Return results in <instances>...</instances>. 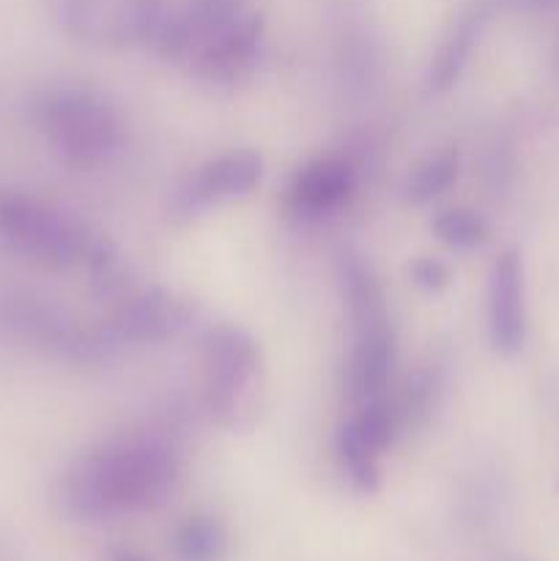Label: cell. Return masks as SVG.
<instances>
[{"label":"cell","mask_w":559,"mask_h":561,"mask_svg":"<svg viewBox=\"0 0 559 561\" xmlns=\"http://www.w3.org/2000/svg\"><path fill=\"white\" fill-rule=\"evenodd\" d=\"M181 474L175 444L159 431H129L99 442L58 482L60 513L85 524L159 507Z\"/></svg>","instance_id":"1"},{"label":"cell","mask_w":559,"mask_h":561,"mask_svg":"<svg viewBox=\"0 0 559 561\" xmlns=\"http://www.w3.org/2000/svg\"><path fill=\"white\" fill-rule=\"evenodd\" d=\"M263 25L233 0H197L170 11L153 47L208 85H236L261 58Z\"/></svg>","instance_id":"2"},{"label":"cell","mask_w":559,"mask_h":561,"mask_svg":"<svg viewBox=\"0 0 559 561\" xmlns=\"http://www.w3.org/2000/svg\"><path fill=\"white\" fill-rule=\"evenodd\" d=\"M340 290L349 312V359H345V394L351 403L381 398L395 367V334L387 299L370 263L360 255L343 257Z\"/></svg>","instance_id":"3"},{"label":"cell","mask_w":559,"mask_h":561,"mask_svg":"<svg viewBox=\"0 0 559 561\" xmlns=\"http://www.w3.org/2000/svg\"><path fill=\"white\" fill-rule=\"evenodd\" d=\"M33 113L49 151L69 168H102L124 146L121 115L91 88H49L38 96Z\"/></svg>","instance_id":"4"},{"label":"cell","mask_w":559,"mask_h":561,"mask_svg":"<svg viewBox=\"0 0 559 561\" xmlns=\"http://www.w3.org/2000/svg\"><path fill=\"white\" fill-rule=\"evenodd\" d=\"M0 239L49 268H104L110 261L107 244L80 219L25 192H0Z\"/></svg>","instance_id":"5"},{"label":"cell","mask_w":559,"mask_h":561,"mask_svg":"<svg viewBox=\"0 0 559 561\" xmlns=\"http://www.w3.org/2000/svg\"><path fill=\"white\" fill-rule=\"evenodd\" d=\"M263 362L255 340L233 323H219L201 343V400L223 427L250 425L258 411Z\"/></svg>","instance_id":"6"},{"label":"cell","mask_w":559,"mask_h":561,"mask_svg":"<svg viewBox=\"0 0 559 561\" xmlns=\"http://www.w3.org/2000/svg\"><path fill=\"white\" fill-rule=\"evenodd\" d=\"M0 332L66 362H91L107 343L64 307L36 294L0 296Z\"/></svg>","instance_id":"7"},{"label":"cell","mask_w":559,"mask_h":561,"mask_svg":"<svg viewBox=\"0 0 559 561\" xmlns=\"http://www.w3.org/2000/svg\"><path fill=\"white\" fill-rule=\"evenodd\" d=\"M403 409L398 398H381L356 403L349 420L340 425L338 438H334V453L343 469L345 480L356 491H376L381 482V458L392 442L398 438L400 427H406Z\"/></svg>","instance_id":"8"},{"label":"cell","mask_w":559,"mask_h":561,"mask_svg":"<svg viewBox=\"0 0 559 561\" xmlns=\"http://www.w3.org/2000/svg\"><path fill=\"white\" fill-rule=\"evenodd\" d=\"M168 0H64L71 36L102 47L153 44L170 16Z\"/></svg>","instance_id":"9"},{"label":"cell","mask_w":559,"mask_h":561,"mask_svg":"<svg viewBox=\"0 0 559 561\" xmlns=\"http://www.w3.org/2000/svg\"><path fill=\"white\" fill-rule=\"evenodd\" d=\"M192 307L179 296L159 288L132 290L121 296L104 318L102 329L107 343H164L190 327Z\"/></svg>","instance_id":"10"},{"label":"cell","mask_w":559,"mask_h":561,"mask_svg":"<svg viewBox=\"0 0 559 561\" xmlns=\"http://www.w3.org/2000/svg\"><path fill=\"white\" fill-rule=\"evenodd\" d=\"M360 186L354 162L338 153L316 157L301 164L285 192V208L299 222H321L349 206Z\"/></svg>","instance_id":"11"},{"label":"cell","mask_w":559,"mask_h":561,"mask_svg":"<svg viewBox=\"0 0 559 561\" xmlns=\"http://www.w3.org/2000/svg\"><path fill=\"white\" fill-rule=\"evenodd\" d=\"M263 179V159L252 148H233L197 164L179 192V206L184 211L219 206V203L247 197Z\"/></svg>","instance_id":"12"},{"label":"cell","mask_w":559,"mask_h":561,"mask_svg":"<svg viewBox=\"0 0 559 561\" xmlns=\"http://www.w3.org/2000/svg\"><path fill=\"white\" fill-rule=\"evenodd\" d=\"M488 337L504 356L518 354L526 337L524 263L515 250L504 252L488 277Z\"/></svg>","instance_id":"13"},{"label":"cell","mask_w":559,"mask_h":561,"mask_svg":"<svg viewBox=\"0 0 559 561\" xmlns=\"http://www.w3.org/2000/svg\"><path fill=\"white\" fill-rule=\"evenodd\" d=\"M482 25H486V14L475 5V9L464 11L453 22V27L444 33L442 44H438L436 55L431 60V71H427V88L433 93L449 91L460 80V75L469 66L471 53H475V44L480 38Z\"/></svg>","instance_id":"14"},{"label":"cell","mask_w":559,"mask_h":561,"mask_svg":"<svg viewBox=\"0 0 559 561\" xmlns=\"http://www.w3.org/2000/svg\"><path fill=\"white\" fill-rule=\"evenodd\" d=\"M460 173V157L453 148L431 151L409 170L403 184V197L411 206H425L455 184Z\"/></svg>","instance_id":"15"},{"label":"cell","mask_w":559,"mask_h":561,"mask_svg":"<svg viewBox=\"0 0 559 561\" xmlns=\"http://www.w3.org/2000/svg\"><path fill=\"white\" fill-rule=\"evenodd\" d=\"M228 529L214 515H190L175 531V557L179 561H223L228 557Z\"/></svg>","instance_id":"16"},{"label":"cell","mask_w":559,"mask_h":561,"mask_svg":"<svg viewBox=\"0 0 559 561\" xmlns=\"http://www.w3.org/2000/svg\"><path fill=\"white\" fill-rule=\"evenodd\" d=\"M433 233L442 244L453 247V250H477L488 241V222L482 214H477L475 208L466 206H453L444 208L433 217Z\"/></svg>","instance_id":"17"},{"label":"cell","mask_w":559,"mask_h":561,"mask_svg":"<svg viewBox=\"0 0 559 561\" xmlns=\"http://www.w3.org/2000/svg\"><path fill=\"white\" fill-rule=\"evenodd\" d=\"M409 272L422 290H442L449 283V268L436 257H417Z\"/></svg>","instance_id":"18"},{"label":"cell","mask_w":559,"mask_h":561,"mask_svg":"<svg viewBox=\"0 0 559 561\" xmlns=\"http://www.w3.org/2000/svg\"><path fill=\"white\" fill-rule=\"evenodd\" d=\"M113 561H151V559L140 557V553H132V551H121V553H118V557H115Z\"/></svg>","instance_id":"19"}]
</instances>
